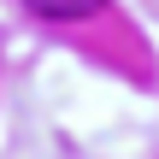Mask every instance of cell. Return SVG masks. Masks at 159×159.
Instances as JSON below:
<instances>
[{"mask_svg": "<svg viewBox=\"0 0 159 159\" xmlns=\"http://www.w3.org/2000/svg\"><path fill=\"white\" fill-rule=\"evenodd\" d=\"M35 18H47V24H77V18H94L106 0H24Z\"/></svg>", "mask_w": 159, "mask_h": 159, "instance_id": "6da1fadb", "label": "cell"}]
</instances>
